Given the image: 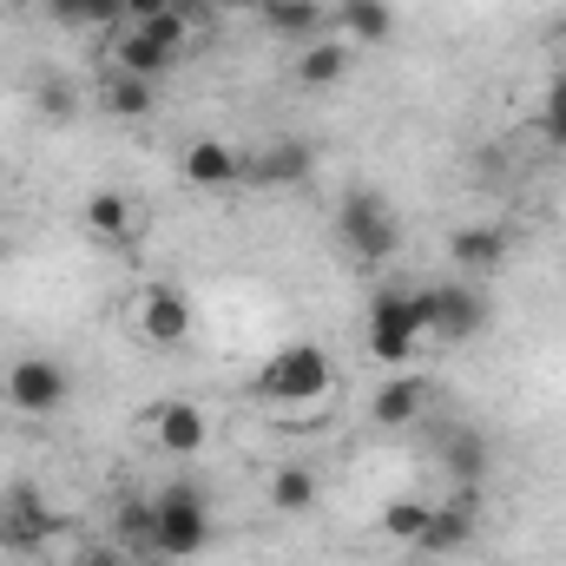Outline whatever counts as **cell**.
<instances>
[{"instance_id": "cell-1", "label": "cell", "mask_w": 566, "mask_h": 566, "mask_svg": "<svg viewBox=\"0 0 566 566\" xmlns=\"http://www.w3.org/2000/svg\"><path fill=\"white\" fill-rule=\"evenodd\" d=\"M336 244H343L349 258H363V264H382V258H396V244H402V224H396L389 198L356 185V191L336 205Z\"/></svg>"}, {"instance_id": "cell-2", "label": "cell", "mask_w": 566, "mask_h": 566, "mask_svg": "<svg viewBox=\"0 0 566 566\" xmlns=\"http://www.w3.org/2000/svg\"><path fill=\"white\" fill-rule=\"evenodd\" d=\"M205 541H211L205 494H198V488H165V494H158V507H151V547H158V554H171V560H191Z\"/></svg>"}, {"instance_id": "cell-3", "label": "cell", "mask_w": 566, "mask_h": 566, "mask_svg": "<svg viewBox=\"0 0 566 566\" xmlns=\"http://www.w3.org/2000/svg\"><path fill=\"white\" fill-rule=\"evenodd\" d=\"M329 389V356L316 343H290L258 369V396L264 402H316Z\"/></svg>"}, {"instance_id": "cell-4", "label": "cell", "mask_w": 566, "mask_h": 566, "mask_svg": "<svg viewBox=\"0 0 566 566\" xmlns=\"http://www.w3.org/2000/svg\"><path fill=\"white\" fill-rule=\"evenodd\" d=\"M416 336H428L422 323V290H382L369 303V356L376 363H402L416 349Z\"/></svg>"}, {"instance_id": "cell-5", "label": "cell", "mask_w": 566, "mask_h": 566, "mask_svg": "<svg viewBox=\"0 0 566 566\" xmlns=\"http://www.w3.org/2000/svg\"><path fill=\"white\" fill-rule=\"evenodd\" d=\"M422 323H428V336H441V343H468V336L488 323V296H481L474 283H428L422 290Z\"/></svg>"}, {"instance_id": "cell-6", "label": "cell", "mask_w": 566, "mask_h": 566, "mask_svg": "<svg viewBox=\"0 0 566 566\" xmlns=\"http://www.w3.org/2000/svg\"><path fill=\"white\" fill-rule=\"evenodd\" d=\"M66 396H73V376H66V363H53V356H20V363L7 369V402H13L20 416H53Z\"/></svg>"}, {"instance_id": "cell-7", "label": "cell", "mask_w": 566, "mask_h": 566, "mask_svg": "<svg viewBox=\"0 0 566 566\" xmlns=\"http://www.w3.org/2000/svg\"><path fill=\"white\" fill-rule=\"evenodd\" d=\"M139 329L151 349H178L185 336H191V303H185V290L178 283H151L139 303Z\"/></svg>"}, {"instance_id": "cell-8", "label": "cell", "mask_w": 566, "mask_h": 566, "mask_svg": "<svg viewBox=\"0 0 566 566\" xmlns=\"http://www.w3.org/2000/svg\"><path fill=\"white\" fill-rule=\"evenodd\" d=\"M474 521H481V501H474V488H461L454 501L428 507V527H422V541H416V554H461L474 541Z\"/></svg>"}, {"instance_id": "cell-9", "label": "cell", "mask_w": 566, "mask_h": 566, "mask_svg": "<svg viewBox=\"0 0 566 566\" xmlns=\"http://www.w3.org/2000/svg\"><path fill=\"white\" fill-rule=\"evenodd\" d=\"M178 178L191 191H231V185H244V158L224 139H191L185 158H178Z\"/></svg>"}, {"instance_id": "cell-10", "label": "cell", "mask_w": 566, "mask_h": 566, "mask_svg": "<svg viewBox=\"0 0 566 566\" xmlns=\"http://www.w3.org/2000/svg\"><path fill=\"white\" fill-rule=\"evenodd\" d=\"M310 165H316V151H310L303 139H277L271 151L244 158V185H264V191H277V185H303Z\"/></svg>"}, {"instance_id": "cell-11", "label": "cell", "mask_w": 566, "mask_h": 566, "mask_svg": "<svg viewBox=\"0 0 566 566\" xmlns=\"http://www.w3.org/2000/svg\"><path fill=\"white\" fill-rule=\"evenodd\" d=\"M448 258H454L468 277H488V271L507 264V231H501V224H461V231L448 238Z\"/></svg>"}, {"instance_id": "cell-12", "label": "cell", "mask_w": 566, "mask_h": 566, "mask_svg": "<svg viewBox=\"0 0 566 566\" xmlns=\"http://www.w3.org/2000/svg\"><path fill=\"white\" fill-rule=\"evenodd\" d=\"M53 534V514L40 507V488H13L7 507H0V541L7 547H40Z\"/></svg>"}, {"instance_id": "cell-13", "label": "cell", "mask_w": 566, "mask_h": 566, "mask_svg": "<svg viewBox=\"0 0 566 566\" xmlns=\"http://www.w3.org/2000/svg\"><path fill=\"white\" fill-rule=\"evenodd\" d=\"M151 434H158V448H171V454H198V448H205V409L165 402V409L151 416Z\"/></svg>"}, {"instance_id": "cell-14", "label": "cell", "mask_w": 566, "mask_h": 566, "mask_svg": "<svg viewBox=\"0 0 566 566\" xmlns=\"http://www.w3.org/2000/svg\"><path fill=\"white\" fill-rule=\"evenodd\" d=\"M336 27H343L349 40L376 46V40L396 33V7H389V0H336Z\"/></svg>"}, {"instance_id": "cell-15", "label": "cell", "mask_w": 566, "mask_h": 566, "mask_svg": "<svg viewBox=\"0 0 566 566\" xmlns=\"http://www.w3.org/2000/svg\"><path fill=\"white\" fill-rule=\"evenodd\" d=\"M422 389H428V382H416V376H389V382L376 389L369 416H376L382 428H409L416 416H422Z\"/></svg>"}, {"instance_id": "cell-16", "label": "cell", "mask_w": 566, "mask_h": 566, "mask_svg": "<svg viewBox=\"0 0 566 566\" xmlns=\"http://www.w3.org/2000/svg\"><path fill=\"white\" fill-rule=\"evenodd\" d=\"M86 231H93L99 244H126V238H133V205H126V191H93Z\"/></svg>"}, {"instance_id": "cell-17", "label": "cell", "mask_w": 566, "mask_h": 566, "mask_svg": "<svg viewBox=\"0 0 566 566\" xmlns=\"http://www.w3.org/2000/svg\"><path fill=\"white\" fill-rule=\"evenodd\" d=\"M151 99H158V80H139V73H106V113H119V119H145L151 113Z\"/></svg>"}, {"instance_id": "cell-18", "label": "cell", "mask_w": 566, "mask_h": 566, "mask_svg": "<svg viewBox=\"0 0 566 566\" xmlns=\"http://www.w3.org/2000/svg\"><path fill=\"white\" fill-rule=\"evenodd\" d=\"M113 66H119V73H139V80H158V73L171 66V53H165L158 40H145L139 27H126L119 46H113Z\"/></svg>"}, {"instance_id": "cell-19", "label": "cell", "mask_w": 566, "mask_h": 566, "mask_svg": "<svg viewBox=\"0 0 566 566\" xmlns=\"http://www.w3.org/2000/svg\"><path fill=\"white\" fill-rule=\"evenodd\" d=\"M343 73H349V46H343V40H316V46L296 60V80H303V86H336Z\"/></svg>"}, {"instance_id": "cell-20", "label": "cell", "mask_w": 566, "mask_h": 566, "mask_svg": "<svg viewBox=\"0 0 566 566\" xmlns=\"http://www.w3.org/2000/svg\"><path fill=\"white\" fill-rule=\"evenodd\" d=\"M441 454H448V468L461 474V488H474V481L488 474V441H481L474 428H448V441H441Z\"/></svg>"}, {"instance_id": "cell-21", "label": "cell", "mask_w": 566, "mask_h": 566, "mask_svg": "<svg viewBox=\"0 0 566 566\" xmlns=\"http://www.w3.org/2000/svg\"><path fill=\"white\" fill-rule=\"evenodd\" d=\"M271 507H277V514L316 507V474H310V468H277V474H271Z\"/></svg>"}, {"instance_id": "cell-22", "label": "cell", "mask_w": 566, "mask_h": 566, "mask_svg": "<svg viewBox=\"0 0 566 566\" xmlns=\"http://www.w3.org/2000/svg\"><path fill=\"white\" fill-rule=\"evenodd\" d=\"M422 527H428V501H389V507H382V534H389V541L416 547Z\"/></svg>"}, {"instance_id": "cell-23", "label": "cell", "mask_w": 566, "mask_h": 566, "mask_svg": "<svg viewBox=\"0 0 566 566\" xmlns=\"http://www.w3.org/2000/svg\"><path fill=\"white\" fill-rule=\"evenodd\" d=\"M329 13H323V0H277L271 7V27L277 33H290V40H303V33H316Z\"/></svg>"}, {"instance_id": "cell-24", "label": "cell", "mask_w": 566, "mask_h": 566, "mask_svg": "<svg viewBox=\"0 0 566 566\" xmlns=\"http://www.w3.org/2000/svg\"><path fill=\"white\" fill-rule=\"evenodd\" d=\"M33 99H40V113H46V119H60V126L80 113V93H73V80H66V73H46V80L33 86Z\"/></svg>"}, {"instance_id": "cell-25", "label": "cell", "mask_w": 566, "mask_h": 566, "mask_svg": "<svg viewBox=\"0 0 566 566\" xmlns=\"http://www.w3.org/2000/svg\"><path fill=\"white\" fill-rule=\"evenodd\" d=\"M139 33H145V40H158V46H165V53L178 60V53H185V40H191V20L165 7V13H151V20H139Z\"/></svg>"}, {"instance_id": "cell-26", "label": "cell", "mask_w": 566, "mask_h": 566, "mask_svg": "<svg viewBox=\"0 0 566 566\" xmlns=\"http://www.w3.org/2000/svg\"><path fill=\"white\" fill-rule=\"evenodd\" d=\"M66 20H126V0H53Z\"/></svg>"}, {"instance_id": "cell-27", "label": "cell", "mask_w": 566, "mask_h": 566, "mask_svg": "<svg viewBox=\"0 0 566 566\" xmlns=\"http://www.w3.org/2000/svg\"><path fill=\"white\" fill-rule=\"evenodd\" d=\"M119 541H145L151 547V507H139V501L119 507Z\"/></svg>"}, {"instance_id": "cell-28", "label": "cell", "mask_w": 566, "mask_h": 566, "mask_svg": "<svg viewBox=\"0 0 566 566\" xmlns=\"http://www.w3.org/2000/svg\"><path fill=\"white\" fill-rule=\"evenodd\" d=\"M547 133H554V145H566V80L554 86V99H547Z\"/></svg>"}, {"instance_id": "cell-29", "label": "cell", "mask_w": 566, "mask_h": 566, "mask_svg": "<svg viewBox=\"0 0 566 566\" xmlns=\"http://www.w3.org/2000/svg\"><path fill=\"white\" fill-rule=\"evenodd\" d=\"M80 566H126V554H106V547H99V554H86Z\"/></svg>"}, {"instance_id": "cell-30", "label": "cell", "mask_w": 566, "mask_h": 566, "mask_svg": "<svg viewBox=\"0 0 566 566\" xmlns=\"http://www.w3.org/2000/svg\"><path fill=\"white\" fill-rule=\"evenodd\" d=\"M158 7H171V13H185V20H191V13H198L205 0H158Z\"/></svg>"}, {"instance_id": "cell-31", "label": "cell", "mask_w": 566, "mask_h": 566, "mask_svg": "<svg viewBox=\"0 0 566 566\" xmlns=\"http://www.w3.org/2000/svg\"><path fill=\"white\" fill-rule=\"evenodd\" d=\"M231 7H251V0H231Z\"/></svg>"}, {"instance_id": "cell-32", "label": "cell", "mask_w": 566, "mask_h": 566, "mask_svg": "<svg viewBox=\"0 0 566 566\" xmlns=\"http://www.w3.org/2000/svg\"><path fill=\"white\" fill-rule=\"evenodd\" d=\"M7 7H20V0H7Z\"/></svg>"}]
</instances>
